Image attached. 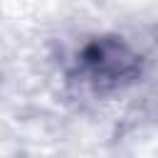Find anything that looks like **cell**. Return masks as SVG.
Masks as SVG:
<instances>
[{"label": "cell", "instance_id": "1", "mask_svg": "<svg viewBox=\"0 0 158 158\" xmlns=\"http://www.w3.org/2000/svg\"><path fill=\"white\" fill-rule=\"evenodd\" d=\"M77 74L99 94L121 91L143 77V57L123 37L101 35L79 47Z\"/></svg>", "mask_w": 158, "mask_h": 158}]
</instances>
